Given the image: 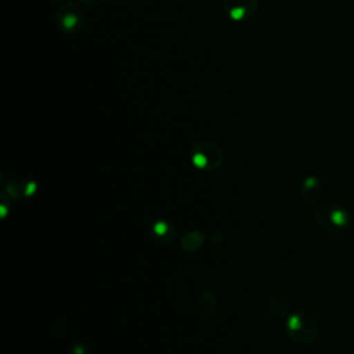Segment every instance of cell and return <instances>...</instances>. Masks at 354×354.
Here are the masks:
<instances>
[{
	"label": "cell",
	"instance_id": "1",
	"mask_svg": "<svg viewBox=\"0 0 354 354\" xmlns=\"http://www.w3.org/2000/svg\"><path fill=\"white\" fill-rule=\"evenodd\" d=\"M314 221L328 234H340L350 227V213L340 205L322 203L314 210Z\"/></svg>",
	"mask_w": 354,
	"mask_h": 354
},
{
	"label": "cell",
	"instance_id": "2",
	"mask_svg": "<svg viewBox=\"0 0 354 354\" xmlns=\"http://www.w3.org/2000/svg\"><path fill=\"white\" fill-rule=\"evenodd\" d=\"M54 21L59 32L75 35L79 33L86 24V11L77 1L68 0L57 7Z\"/></svg>",
	"mask_w": 354,
	"mask_h": 354
},
{
	"label": "cell",
	"instance_id": "3",
	"mask_svg": "<svg viewBox=\"0 0 354 354\" xmlns=\"http://www.w3.org/2000/svg\"><path fill=\"white\" fill-rule=\"evenodd\" d=\"M223 149L210 140H201L191 148V160L202 171H216L223 165Z\"/></svg>",
	"mask_w": 354,
	"mask_h": 354
},
{
	"label": "cell",
	"instance_id": "4",
	"mask_svg": "<svg viewBox=\"0 0 354 354\" xmlns=\"http://www.w3.org/2000/svg\"><path fill=\"white\" fill-rule=\"evenodd\" d=\"M286 332L293 342L300 344H307L317 339L318 324L310 313L299 311L288 317Z\"/></svg>",
	"mask_w": 354,
	"mask_h": 354
},
{
	"label": "cell",
	"instance_id": "5",
	"mask_svg": "<svg viewBox=\"0 0 354 354\" xmlns=\"http://www.w3.org/2000/svg\"><path fill=\"white\" fill-rule=\"evenodd\" d=\"M257 0H223L221 6L227 17L235 22L249 19L257 10Z\"/></svg>",
	"mask_w": 354,
	"mask_h": 354
},
{
	"label": "cell",
	"instance_id": "6",
	"mask_svg": "<svg viewBox=\"0 0 354 354\" xmlns=\"http://www.w3.org/2000/svg\"><path fill=\"white\" fill-rule=\"evenodd\" d=\"M177 235L176 227L167 220H156L149 228V236L160 246L170 245Z\"/></svg>",
	"mask_w": 354,
	"mask_h": 354
},
{
	"label": "cell",
	"instance_id": "7",
	"mask_svg": "<svg viewBox=\"0 0 354 354\" xmlns=\"http://www.w3.org/2000/svg\"><path fill=\"white\" fill-rule=\"evenodd\" d=\"M195 306L196 310L205 315V317H214L217 314L218 310V301H217V296L213 290L210 289H201L196 293L195 297Z\"/></svg>",
	"mask_w": 354,
	"mask_h": 354
},
{
	"label": "cell",
	"instance_id": "8",
	"mask_svg": "<svg viewBox=\"0 0 354 354\" xmlns=\"http://www.w3.org/2000/svg\"><path fill=\"white\" fill-rule=\"evenodd\" d=\"M324 194V184L319 178L307 177L300 187V196L307 205H317Z\"/></svg>",
	"mask_w": 354,
	"mask_h": 354
},
{
	"label": "cell",
	"instance_id": "9",
	"mask_svg": "<svg viewBox=\"0 0 354 354\" xmlns=\"http://www.w3.org/2000/svg\"><path fill=\"white\" fill-rule=\"evenodd\" d=\"M206 242V235L199 230H191L180 238V248L185 253L199 250Z\"/></svg>",
	"mask_w": 354,
	"mask_h": 354
},
{
	"label": "cell",
	"instance_id": "10",
	"mask_svg": "<svg viewBox=\"0 0 354 354\" xmlns=\"http://www.w3.org/2000/svg\"><path fill=\"white\" fill-rule=\"evenodd\" d=\"M267 311L272 315V317H278V318H282V317H286L289 314V307L288 304L281 300V299H270L267 301Z\"/></svg>",
	"mask_w": 354,
	"mask_h": 354
},
{
	"label": "cell",
	"instance_id": "11",
	"mask_svg": "<svg viewBox=\"0 0 354 354\" xmlns=\"http://www.w3.org/2000/svg\"><path fill=\"white\" fill-rule=\"evenodd\" d=\"M66 354H94L91 346L80 339L72 340L66 347Z\"/></svg>",
	"mask_w": 354,
	"mask_h": 354
},
{
	"label": "cell",
	"instance_id": "12",
	"mask_svg": "<svg viewBox=\"0 0 354 354\" xmlns=\"http://www.w3.org/2000/svg\"><path fill=\"white\" fill-rule=\"evenodd\" d=\"M80 3L86 4V6H91V7H95V6H101L104 3H106L108 0H79Z\"/></svg>",
	"mask_w": 354,
	"mask_h": 354
},
{
	"label": "cell",
	"instance_id": "13",
	"mask_svg": "<svg viewBox=\"0 0 354 354\" xmlns=\"http://www.w3.org/2000/svg\"><path fill=\"white\" fill-rule=\"evenodd\" d=\"M51 1H54V3H64V1H68V0H51Z\"/></svg>",
	"mask_w": 354,
	"mask_h": 354
}]
</instances>
